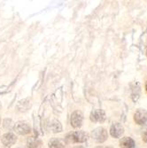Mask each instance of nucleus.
Listing matches in <instances>:
<instances>
[{
	"mask_svg": "<svg viewBox=\"0 0 147 148\" xmlns=\"http://www.w3.org/2000/svg\"><path fill=\"white\" fill-rule=\"evenodd\" d=\"M14 130L19 135H27L31 130L30 126L26 122H18L14 124Z\"/></svg>",
	"mask_w": 147,
	"mask_h": 148,
	"instance_id": "20e7f679",
	"label": "nucleus"
},
{
	"mask_svg": "<svg viewBox=\"0 0 147 148\" xmlns=\"http://www.w3.org/2000/svg\"><path fill=\"white\" fill-rule=\"evenodd\" d=\"M50 129L53 133H58L62 130V126L60 123L57 120H53L52 122L50 123Z\"/></svg>",
	"mask_w": 147,
	"mask_h": 148,
	"instance_id": "f8f14e48",
	"label": "nucleus"
},
{
	"mask_svg": "<svg viewBox=\"0 0 147 148\" xmlns=\"http://www.w3.org/2000/svg\"><path fill=\"white\" fill-rule=\"evenodd\" d=\"M17 138L14 134L12 133H5V135H3L2 137V143L5 145V146H11L12 145H14L16 143Z\"/></svg>",
	"mask_w": 147,
	"mask_h": 148,
	"instance_id": "6e6552de",
	"label": "nucleus"
},
{
	"mask_svg": "<svg viewBox=\"0 0 147 148\" xmlns=\"http://www.w3.org/2000/svg\"><path fill=\"white\" fill-rule=\"evenodd\" d=\"M145 90H146V92H147V82L145 83Z\"/></svg>",
	"mask_w": 147,
	"mask_h": 148,
	"instance_id": "4468645a",
	"label": "nucleus"
},
{
	"mask_svg": "<svg viewBox=\"0 0 147 148\" xmlns=\"http://www.w3.org/2000/svg\"><path fill=\"white\" fill-rule=\"evenodd\" d=\"M91 138L98 143H103L108 138L107 131L102 127L96 128L91 131Z\"/></svg>",
	"mask_w": 147,
	"mask_h": 148,
	"instance_id": "f257e3e1",
	"label": "nucleus"
},
{
	"mask_svg": "<svg viewBox=\"0 0 147 148\" xmlns=\"http://www.w3.org/2000/svg\"><path fill=\"white\" fill-rule=\"evenodd\" d=\"M142 140L144 143H147V130H144L143 133H142Z\"/></svg>",
	"mask_w": 147,
	"mask_h": 148,
	"instance_id": "ddd939ff",
	"label": "nucleus"
},
{
	"mask_svg": "<svg viewBox=\"0 0 147 148\" xmlns=\"http://www.w3.org/2000/svg\"><path fill=\"white\" fill-rule=\"evenodd\" d=\"M105 118V113L102 109H96L90 114V121L93 123H104Z\"/></svg>",
	"mask_w": 147,
	"mask_h": 148,
	"instance_id": "0eeeda50",
	"label": "nucleus"
},
{
	"mask_svg": "<svg viewBox=\"0 0 147 148\" xmlns=\"http://www.w3.org/2000/svg\"><path fill=\"white\" fill-rule=\"evenodd\" d=\"M124 133V128L120 123H113L110 128V134L111 136L114 138H120Z\"/></svg>",
	"mask_w": 147,
	"mask_h": 148,
	"instance_id": "423d86ee",
	"label": "nucleus"
},
{
	"mask_svg": "<svg viewBox=\"0 0 147 148\" xmlns=\"http://www.w3.org/2000/svg\"><path fill=\"white\" fill-rule=\"evenodd\" d=\"M145 52H146V56H147V47H146V51Z\"/></svg>",
	"mask_w": 147,
	"mask_h": 148,
	"instance_id": "dca6fc26",
	"label": "nucleus"
},
{
	"mask_svg": "<svg viewBox=\"0 0 147 148\" xmlns=\"http://www.w3.org/2000/svg\"><path fill=\"white\" fill-rule=\"evenodd\" d=\"M105 148H113V147H112V146H107V147H105Z\"/></svg>",
	"mask_w": 147,
	"mask_h": 148,
	"instance_id": "2eb2a0df",
	"label": "nucleus"
},
{
	"mask_svg": "<svg viewBox=\"0 0 147 148\" xmlns=\"http://www.w3.org/2000/svg\"><path fill=\"white\" fill-rule=\"evenodd\" d=\"M83 115L82 112L76 110L71 114L70 123H71L72 127H74L75 129L80 128L83 124Z\"/></svg>",
	"mask_w": 147,
	"mask_h": 148,
	"instance_id": "7ed1b4c3",
	"label": "nucleus"
},
{
	"mask_svg": "<svg viewBox=\"0 0 147 148\" xmlns=\"http://www.w3.org/2000/svg\"><path fill=\"white\" fill-rule=\"evenodd\" d=\"M120 147L121 148H134L135 141L129 137H124L120 141Z\"/></svg>",
	"mask_w": 147,
	"mask_h": 148,
	"instance_id": "1a4fd4ad",
	"label": "nucleus"
},
{
	"mask_svg": "<svg viewBox=\"0 0 147 148\" xmlns=\"http://www.w3.org/2000/svg\"><path fill=\"white\" fill-rule=\"evenodd\" d=\"M134 121L138 125H143L147 122V111L143 108H139L134 114Z\"/></svg>",
	"mask_w": 147,
	"mask_h": 148,
	"instance_id": "39448f33",
	"label": "nucleus"
},
{
	"mask_svg": "<svg viewBox=\"0 0 147 148\" xmlns=\"http://www.w3.org/2000/svg\"><path fill=\"white\" fill-rule=\"evenodd\" d=\"M66 138L73 143H83L88 139V136L84 131L80 130V131H75L71 133Z\"/></svg>",
	"mask_w": 147,
	"mask_h": 148,
	"instance_id": "f03ea898",
	"label": "nucleus"
},
{
	"mask_svg": "<svg viewBox=\"0 0 147 148\" xmlns=\"http://www.w3.org/2000/svg\"><path fill=\"white\" fill-rule=\"evenodd\" d=\"M48 145L49 148H65V142L60 138H51Z\"/></svg>",
	"mask_w": 147,
	"mask_h": 148,
	"instance_id": "9d476101",
	"label": "nucleus"
},
{
	"mask_svg": "<svg viewBox=\"0 0 147 148\" xmlns=\"http://www.w3.org/2000/svg\"><path fill=\"white\" fill-rule=\"evenodd\" d=\"M27 145L29 148H40L42 146V141L36 138H29L27 140Z\"/></svg>",
	"mask_w": 147,
	"mask_h": 148,
	"instance_id": "9b49d317",
	"label": "nucleus"
}]
</instances>
